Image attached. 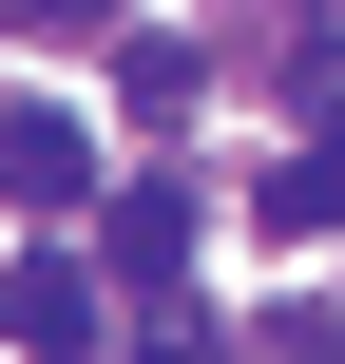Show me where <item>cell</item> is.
Instances as JSON below:
<instances>
[{"instance_id": "1", "label": "cell", "mask_w": 345, "mask_h": 364, "mask_svg": "<svg viewBox=\"0 0 345 364\" xmlns=\"http://www.w3.org/2000/svg\"><path fill=\"white\" fill-rule=\"evenodd\" d=\"M96 250H115V288H134V307H173V288H192V192H173V173H154V192H115V211H96Z\"/></svg>"}, {"instance_id": "2", "label": "cell", "mask_w": 345, "mask_h": 364, "mask_svg": "<svg viewBox=\"0 0 345 364\" xmlns=\"http://www.w3.org/2000/svg\"><path fill=\"white\" fill-rule=\"evenodd\" d=\"M0 192H19V211H77V192H96V134H77L58 96H0Z\"/></svg>"}, {"instance_id": "3", "label": "cell", "mask_w": 345, "mask_h": 364, "mask_svg": "<svg viewBox=\"0 0 345 364\" xmlns=\"http://www.w3.org/2000/svg\"><path fill=\"white\" fill-rule=\"evenodd\" d=\"M0 346H19V364H77V346H96V288H77L58 250H19V269H0Z\"/></svg>"}, {"instance_id": "4", "label": "cell", "mask_w": 345, "mask_h": 364, "mask_svg": "<svg viewBox=\"0 0 345 364\" xmlns=\"http://www.w3.org/2000/svg\"><path fill=\"white\" fill-rule=\"evenodd\" d=\"M250 211H269L288 250H327V230H345V115H327V134H288V173H269Z\"/></svg>"}, {"instance_id": "5", "label": "cell", "mask_w": 345, "mask_h": 364, "mask_svg": "<svg viewBox=\"0 0 345 364\" xmlns=\"http://www.w3.org/2000/svg\"><path fill=\"white\" fill-rule=\"evenodd\" d=\"M115 96H134V134H173V115L211 96V58H192V38H134V58H115Z\"/></svg>"}, {"instance_id": "6", "label": "cell", "mask_w": 345, "mask_h": 364, "mask_svg": "<svg viewBox=\"0 0 345 364\" xmlns=\"http://www.w3.org/2000/svg\"><path fill=\"white\" fill-rule=\"evenodd\" d=\"M250 364H345V326H327V307H288V326H250Z\"/></svg>"}, {"instance_id": "7", "label": "cell", "mask_w": 345, "mask_h": 364, "mask_svg": "<svg viewBox=\"0 0 345 364\" xmlns=\"http://www.w3.org/2000/svg\"><path fill=\"white\" fill-rule=\"evenodd\" d=\"M0 19H38V38H77V19H115V0H0Z\"/></svg>"}]
</instances>
